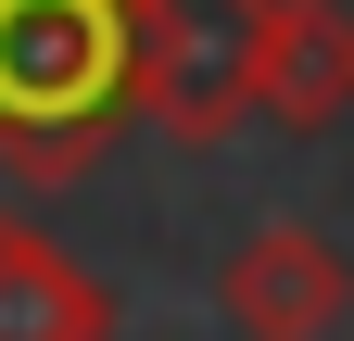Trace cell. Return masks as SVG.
Listing matches in <instances>:
<instances>
[{"label":"cell","mask_w":354,"mask_h":341,"mask_svg":"<svg viewBox=\"0 0 354 341\" xmlns=\"http://www.w3.org/2000/svg\"><path fill=\"white\" fill-rule=\"evenodd\" d=\"M342 304H354V266L317 240V228H253L228 266H215V316H228L241 341H329L342 329Z\"/></svg>","instance_id":"obj_3"},{"label":"cell","mask_w":354,"mask_h":341,"mask_svg":"<svg viewBox=\"0 0 354 341\" xmlns=\"http://www.w3.org/2000/svg\"><path fill=\"white\" fill-rule=\"evenodd\" d=\"M140 114V0H0V164L76 190Z\"/></svg>","instance_id":"obj_1"},{"label":"cell","mask_w":354,"mask_h":341,"mask_svg":"<svg viewBox=\"0 0 354 341\" xmlns=\"http://www.w3.org/2000/svg\"><path fill=\"white\" fill-rule=\"evenodd\" d=\"M253 114H279V126H329V114H354V13H342V0H266Z\"/></svg>","instance_id":"obj_4"},{"label":"cell","mask_w":354,"mask_h":341,"mask_svg":"<svg viewBox=\"0 0 354 341\" xmlns=\"http://www.w3.org/2000/svg\"><path fill=\"white\" fill-rule=\"evenodd\" d=\"M0 341H114V291L26 215H0Z\"/></svg>","instance_id":"obj_5"},{"label":"cell","mask_w":354,"mask_h":341,"mask_svg":"<svg viewBox=\"0 0 354 341\" xmlns=\"http://www.w3.org/2000/svg\"><path fill=\"white\" fill-rule=\"evenodd\" d=\"M253 51L266 0H140V126L165 139H228L253 114Z\"/></svg>","instance_id":"obj_2"}]
</instances>
